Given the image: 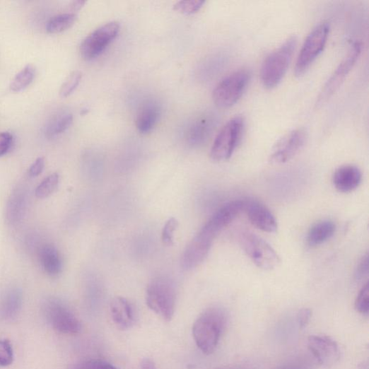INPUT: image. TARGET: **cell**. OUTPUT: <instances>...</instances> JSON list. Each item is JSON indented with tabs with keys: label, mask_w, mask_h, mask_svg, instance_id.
<instances>
[{
	"label": "cell",
	"mask_w": 369,
	"mask_h": 369,
	"mask_svg": "<svg viewBox=\"0 0 369 369\" xmlns=\"http://www.w3.org/2000/svg\"><path fill=\"white\" fill-rule=\"evenodd\" d=\"M228 323L226 310L211 307L203 312L193 326V336L199 348L206 355L216 349Z\"/></svg>",
	"instance_id": "1"
},
{
	"label": "cell",
	"mask_w": 369,
	"mask_h": 369,
	"mask_svg": "<svg viewBox=\"0 0 369 369\" xmlns=\"http://www.w3.org/2000/svg\"><path fill=\"white\" fill-rule=\"evenodd\" d=\"M146 303L164 320L171 321L176 304V288L173 281L166 276L154 279L147 286Z\"/></svg>",
	"instance_id": "2"
},
{
	"label": "cell",
	"mask_w": 369,
	"mask_h": 369,
	"mask_svg": "<svg viewBox=\"0 0 369 369\" xmlns=\"http://www.w3.org/2000/svg\"><path fill=\"white\" fill-rule=\"evenodd\" d=\"M297 45V37L291 36L266 58L261 71L262 81L265 88L272 89L281 83L288 70Z\"/></svg>",
	"instance_id": "3"
},
{
	"label": "cell",
	"mask_w": 369,
	"mask_h": 369,
	"mask_svg": "<svg viewBox=\"0 0 369 369\" xmlns=\"http://www.w3.org/2000/svg\"><path fill=\"white\" fill-rule=\"evenodd\" d=\"M245 128V119L236 116L221 129L211 149V158L218 163L228 160L240 143Z\"/></svg>",
	"instance_id": "4"
},
{
	"label": "cell",
	"mask_w": 369,
	"mask_h": 369,
	"mask_svg": "<svg viewBox=\"0 0 369 369\" xmlns=\"http://www.w3.org/2000/svg\"><path fill=\"white\" fill-rule=\"evenodd\" d=\"M251 79V74L246 69H241L230 74L221 81L213 92V100L221 108L234 105L246 91Z\"/></svg>",
	"instance_id": "5"
},
{
	"label": "cell",
	"mask_w": 369,
	"mask_h": 369,
	"mask_svg": "<svg viewBox=\"0 0 369 369\" xmlns=\"http://www.w3.org/2000/svg\"><path fill=\"white\" fill-rule=\"evenodd\" d=\"M239 241L242 250L258 268L271 271L281 264L280 257L276 250L260 237L249 232H242Z\"/></svg>",
	"instance_id": "6"
},
{
	"label": "cell",
	"mask_w": 369,
	"mask_h": 369,
	"mask_svg": "<svg viewBox=\"0 0 369 369\" xmlns=\"http://www.w3.org/2000/svg\"><path fill=\"white\" fill-rule=\"evenodd\" d=\"M329 33V25L322 23L308 35L298 56L294 73L301 77L324 50Z\"/></svg>",
	"instance_id": "7"
},
{
	"label": "cell",
	"mask_w": 369,
	"mask_h": 369,
	"mask_svg": "<svg viewBox=\"0 0 369 369\" xmlns=\"http://www.w3.org/2000/svg\"><path fill=\"white\" fill-rule=\"evenodd\" d=\"M362 48L360 42L356 41L351 44L346 56L322 88L317 100V106L322 105L339 90L358 61Z\"/></svg>",
	"instance_id": "8"
},
{
	"label": "cell",
	"mask_w": 369,
	"mask_h": 369,
	"mask_svg": "<svg viewBox=\"0 0 369 369\" xmlns=\"http://www.w3.org/2000/svg\"><path fill=\"white\" fill-rule=\"evenodd\" d=\"M120 25L117 22L107 23L89 34L81 47V53L86 60H92L101 54L118 35Z\"/></svg>",
	"instance_id": "9"
},
{
	"label": "cell",
	"mask_w": 369,
	"mask_h": 369,
	"mask_svg": "<svg viewBox=\"0 0 369 369\" xmlns=\"http://www.w3.org/2000/svg\"><path fill=\"white\" fill-rule=\"evenodd\" d=\"M45 313L48 322L59 333L66 335L81 333V321L62 303L57 300L47 302L45 306Z\"/></svg>",
	"instance_id": "10"
},
{
	"label": "cell",
	"mask_w": 369,
	"mask_h": 369,
	"mask_svg": "<svg viewBox=\"0 0 369 369\" xmlns=\"http://www.w3.org/2000/svg\"><path fill=\"white\" fill-rule=\"evenodd\" d=\"M216 235L203 227L184 250L181 266L189 271L198 267L207 257Z\"/></svg>",
	"instance_id": "11"
},
{
	"label": "cell",
	"mask_w": 369,
	"mask_h": 369,
	"mask_svg": "<svg viewBox=\"0 0 369 369\" xmlns=\"http://www.w3.org/2000/svg\"><path fill=\"white\" fill-rule=\"evenodd\" d=\"M307 139L304 129H294L281 139L274 146L270 161L273 164H283L296 156L303 149Z\"/></svg>",
	"instance_id": "12"
},
{
	"label": "cell",
	"mask_w": 369,
	"mask_h": 369,
	"mask_svg": "<svg viewBox=\"0 0 369 369\" xmlns=\"http://www.w3.org/2000/svg\"><path fill=\"white\" fill-rule=\"evenodd\" d=\"M244 211L250 223L257 229L268 233H275L278 230L277 221L269 209L254 199L244 200Z\"/></svg>",
	"instance_id": "13"
},
{
	"label": "cell",
	"mask_w": 369,
	"mask_h": 369,
	"mask_svg": "<svg viewBox=\"0 0 369 369\" xmlns=\"http://www.w3.org/2000/svg\"><path fill=\"white\" fill-rule=\"evenodd\" d=\"M308 348L317 361L324 366L333 365L340 357L339 345L326 336H310Z\"/></svg>",
	"instance_id": "14"
},
{
	"label": "cell",
	"mask_w": 369,
	"mask_h": 369,
	"mask_svg": "<svg viewBox=\"0 0 369 369\" xmlns=\"http://www.w3.org/2000/svg\"><path fill=\"white\" fill-rule=\"evenodd\" d=\"M244 210V200L230 201L216 211L206 223L218 233L230 225Z\"/></svg>",
	"instance_id": "15"
},
{
	"label": "cell",
	"mask_w": 369,
	"mask_h": 369,
	"mask_svg": "<svg viewBox=\"0 0 369 369\" xmlns=\"http://www.w3.org/2000/svg\"><path fill=\"white\" fill-rule=\"evenodd\" d=\"M362 180L361 170L353 165L340 167L335 172L333 182L335 188L341 193H350L355 191Z\"/></svg>",
	"instance_id": "16"
},
{
	"label": "cell",
	"mask_w": 369,
	"mask_h": 369,
	"mask_svg": "<svg viewBox=\"0 0 369 369\" xmlns=\"http://www.w3.org/2000/svg\"><path fill=\"white\" fill-rule=\"evenodd\" d=\"M110 314L114 322L121 329L131 328L136 321L134 305L126 298H117L110 304Z\"/></svg>",
	"instance_id": "17"
},
{
	"label": "cell",
	"mask_w": 369,
	"mask_h": 369,
	"mask_svg": "<svg viewBox=\"0 0 369 369\" xmlns=\"http://www.w3.org/2000/svg\"><path fill=\"white\" fill-rule=\"evenodd\" d=\"M160 112V107L156 101L144 102L140 107L136 119L138 131L142 134L151 132L158 122Z\"/></svg>",
	"instance_id": "18"
},
{
	"label": "cell",
	"mask_w": 369,
	"mask_h": 369,
	"mask_svg": "<svg viewBox=\"0 0 369 369\" xmlns=\"http://www.w3.org/2000/svg\"><path fill=\"white\" fill-rule=\"evenodd\" d=\"M336 230V226L333 221L326 219L318 221L308 232V244L311 247L320 245L333 237Z\"/></svg>",
	"instance_id": "19"
},
{
	"label": "cell",
	"mask_w": 369,
	"mask_h": 369,
	"mask_svg": "<svg viewBox=\"0 0 369 369\" xmlns=\"http://www.w3.org/2000/svg\"><path fill=\"white\" fill-rule=\"evenodd\" d=\"M40 258L45 271L51 276H56L61 273L62 264L61 257L57 248L52 245L41 247Z\"/></svg>",
	"instance_id": "20"
},
{
	"label": "cell",
	"mask_w": 369,
	"mask_h": 369,
	"mask_svg": "<svg viewBox=\"0 0 369 369\" xmlns=\"http://www.w3.org/2000/svg\"><path fill=\"white\" fill-rule=\"evenodd\" d=\"M22 305V293L16 288L7 291L0 300V318L11 320L16 317Z\"/></svg>",
	"instance_id": "21"
},
{
	"label": "cell",
	"mask_w": 369,
	"mask_h": 369,
	"mask_svg": "<svg viewBox=\"0 0 369 369\" xmlns=\"http://www.w3.org/2000/svg\"><path fill=\"white\" fill-rule=\"evenodd\" d=\"M215 121L212 117H206L197 120L189 130L187 139L192 146L204 144L211 135Z\"/></svg>",
	"instance_id": "22"
},
{
	"label": "cell",
	"mask_w": 369,
	"mask_h": 369,
	"mask_svg": "<svg viewBox=\"0 0 369 369\" xmlns=\"http://www.w3.org/2000/svg\"><path fill=\"white\" fill-rule=\"evenodd\" d=\"M26 206L25 193L20 190L14 192L10 199L7 208V218L11 225H16L22 219Z\"/></svg>",
	"instance_id": "23"
},
{
	"label": "cell",
	"mask_w": 369,
	"mask_h": 369,
	"mask_svg": "<svg viewBox=\"0 0 369 369\" xmlns=\"http://www.w3.org/2000/svg\"><path fill=\"white\" fill-rule=\"evenodd\" d=\"M73 117L67 112H62L54 115L46 124L45 136L52 139L64 133L71 124Z\"/></svg>",
	"instance_id": "24"
},
{
	"label": "cell",
	"mask_w": 369,
	"mask_h": 369,
	"mask_svg": "<svg viewBox=\"0 0 369 369\" xmlns=\"http://www.w3.org/2000/svg\"><path fill=\"white\" fill-rule=\"evenodd\" d=\"M35 69L33 66L28 64L19 71L13 80L10 88L11 91L18 93L27 88L33 81Z\"/></svg>",
	"instance_id": "25"
},
{
	"label": "cell",
	"mask_w": 369,
	"mask_h": 369,
	"mask_svg": "<svg viewBox=\"0 0 369 369\" xmlns=\"http://www.w3.org/2000/svg\"><path fill=\"white\" fill-rule=\"evenodd\" d=\"M77 16L75 13H64L57 15L52 18L47 24V30L50 33H62L76 23Z\"/></svg>",
	"instance_id": "26"
},
{
	"label": "cell",
	"mask_w": 369,
	"mask_h": 369,
	"mask_svg": "<svg viewBox=\"0 0 369 369\" xmlns=\"http://www.w3.org/2000/svg\"><path fill=\"white\" fill-rule=\"evenodd\" d=\"M59 176L54 173L46 177L37 187L35 196L39 199H45L52 195L58 188Z\"/></svg>",
	"instance_id": "27"
},
{
	"label": "cell",
	"mask_w": 369,
	"mask_h": 369,
	"mask_svg": "<svg viewBox=\"0 0 369 369\" xmlns=\"http://www.w3.org/2000/svg\"><path fill=\"white\" fill-rule=\"evenodd\" d=\"M83 78V74L80 71H74L67 77L62 84L59 94L62 98L69 96L78 87Z\"/></svg>",
	"instance_id": "28"
},
{
	"label": "cell",
	"mask_w": 369,
	"mask_h": 369,
	"mask_svg": "<svg viewBox=\"0 0 369 369\" xmlns=\"http://www.w3.org/2000/svg\"><path fill=\"white\" fill-rule=\"evenodd\" d=\"M204 4V1H200V0L180 1L174 6V9L181 14L192 15L200 11Z\"/></svg>",
	"instance_id": "29"
},
{
	"label": "cell",
	"mask_w": 369,
	"mask_h": 369,
	"mask_svg": "<svg viewBox=\"0 0 369 369\" xmlns=\"http://www.w3.org/2000/svg\"><path fill=\"white\" fill-rule=\"evenodd\" d=\"M356 310L362 314L368 315L369 310V286L366 283L359 291L355 302Z\"/></svg>",
	"instance_id": "30"
},
{
	"label": "cell",
	"mask_w": 369,
	"mask_h": 369,
	"mask_svg": "<svg viewBox=\"0 0 369 369\" xmlns=\"http://www.w3.org/2000/svg\"><path fill=\"white\" fill-rule=\"evenodd\" d=\"M14 360L13 349L8 340H0V366L11 365Z\"/></svg>",
	"instance_id": "31"
},
{
	"label": "cell",
	"mask_w": 369,
	"mask_h": 369,
	"mask_svg": "<svg viewBox=\"0 0 369 369\" xmlns=\"http://www.w3.org/2000/svg\"><path fill=\"white\" fill-rule=\"evenodd\" d=\"M107 363L100 359H86L71 364L68 369H105Z\"/></svg>",
	"instance_id": "32"
},
{
	"label": "cell",
	"mask_w": 369,
	"mask_h": 369,
	"mask_svg": "<svg viewBox=\"0 0 369 369\" xmlns=\"http://www.w3.org/2000/svg\"><path fill=\"white\" fill-rule=\"evenodd\" d=\"M177 226V221L173 217L167 221L162 232V240L165 245L168 246L173 245L174 233L176 230Z\"/></svg>",
	"instance_id": "33"
},
{
	"label": "cell",
	"mask_w": 369,
	"mask_h": 369,
	"mask_svg": "<svg viewBox=\"0 0 369 369\" xmlns=\"http://www.w3.org/2000/svg\"><path fill=\"white\" fill-rule=\"evenodd\" d=\"M13 136L9 132L0 133V157L6 156L11 149Z\"/></svg>",
	"instance_id": "34"
},
{
	"label": "cell",
	"mask_w": 369,
	"mask_h": 369,
	"mask_svg": "<svg viewBox=\"0 0 369 369\" xmlns=\"http://www.w3.org/2000/svg\"><path fill=\"white\" fill-rule=\"evenodd\" d=\"M368 274V254L364 255L360 261L356 271L355 279L356 281H361L367 276Z\"/></svg>",
	"instance_id": "35"
},
{
	"label": "cell",
	"mask_w": 369,
	"mask_h": 369,
	"mask_svg": "<svg viewBox=\"0 0 369 369\" xmlns=\"http://www.w3.org/2000/svg\"><path fill=\"white\" fill-rule=\"evenodd\" d=\"M45 165V160L44 158L37 159L30 166L28 170V175L30 177H38L43 172Z\"/></svg>",
	"instance_id": "36"
},
{
	"label": "cell",
	"mask_w": 369,
	"mask_h": 369,
	"mask_svg": "<svg viewBox=\"0 0 369 369\" xmlns=\"http://www.w3.org/2000/svg\"><path fill=\"white\" fill-rule=\"evenodd\" d=\"M312 317V311L309 309H303L299 311L297 315L298 322L301 328L305 327Z\"/></svg>",
	"instance_id": "37"
},
{
	"label": "cell",
	"mask_w": 369,
	"mask_h": 369,
	"mask_svg": "<svg viewBox=\"0 0 369 369\" xmlns=\"http://www.w3.org/2000/svg\"><path fill=\"white\" fill-rule=\"evenodd\" d=\"M279 369H308V365L303 363L300 361H294L286 365H282Z\"/></svg>",
	"instance_id": "38"
},
{
	"label": "cell",
	"mask_w": 369,
	"mask_h": 369,
	"mask_svg": "<svg viewBox=\"0 0 369 369\" xmlns=\"http://www.w3.org/2000/svg\"><path fill=\"white\" fill-rule=\"evenodd\" d=\"M140 369H157V367L151 358H146L141 361Z\"/></svg>",
	"instance_id": "39"
},
{
	"label": "cell",
	"mask_w": 369,
	"mask_h": 369,
	"mask_svg": "<svg viewBox=\"0 0 369 369\" xmlns=\"http://www.w3.org/2000/svg\"><path fill=\"white\" fill-rule=\"evenodd\" d=\"M85 4V1H75L71 4V8L74 11H79L84 6Z\"/></svg>",
	"instance_id": "40"
},
{
	"label": "cell",
	"mask_w": 369,
	"mask_h": 369,
	"mask_svg": "<svg viewBox=\"0 0 369 369\" xmlns=\"http://www.w3.org/2000/svg\"><path fill=\"white\" fill-rule=\"evenodd\" d=\"M106 369H119V368L112 364L108 363Z\"/></svg>",
	"instance_id": "41"
},
{
	"label": "cell",
	"mask_w": 369,
	"mask_h": 369,
	"mask_svg": "<svg viewBox=\"0 0 369 369\" xmlns=\"http://www.w3.org/2000/svg\"><path fill=\"white\" fill-rule=\"evenodd\" d=\"M218 369H238V368H218Z\"/></svg>",
	"instance_id": "42"
}]
</instances>
